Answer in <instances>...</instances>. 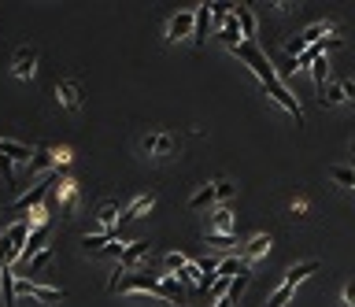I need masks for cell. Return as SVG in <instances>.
<instances>
[{
    "mask_svg": "<svg viewBox=\"0 0 355 307\" xmlns=\"http://www.w3.org/2000/svg\"><path fill=\"white\" fill-rule=\"evenodd\" d=\"M26 237H30V226H26V222H15L12 230L0 237V270L12 267V259H23Z\"/></svg>",
    "mask_w": 355,
    "mask_h": 307,
    "instance_id": "cell-1",
    "label": "cell"
},
{
    "mask_svg": "<svg viewBox=\"0 0 355 307\" xmlns=\"http://www.w3.org/2000/svg\"><path fill=\"white\" fill-rule=\"evenodd\" d=\"M237 193V185L233 182H215V185H207V189H200V193L189 200V207H207V204H222V200H230V196Z\"/></svg>",
    "mask_w": 355,
    "mask_h": 307,
    "instance_id": "cell-2",
    "label": "cell"
},
{
    "mask_svg": "<svg viewBox=\"0 0 355 307\" xmlns=\"http://www.w3.org/2000/svg\"><path fill=\"white\" fill-rule=\"evenodd\" d=\"M148 252H152V245H148V241H133V245H126V252H122V259H118V270H115V278L130 274V270L137 267L141 259L148 256ZM115 278H111V282H115Z\"/></svg>",
    "mask_w": 355,
    "mask_h": 307,
    "instance_id": "cell-3",
    "label": "cell"
},
{
    "mask_svg": "<svg viewBox=\"0 0 355 307\" xmlns=\"http://www.w3.org/2000/svg\"><path fill=\"white\" fill-rule=\"evenodd\" d=\"M34 70H38V49H34V44H23L12 59V75L26 82V78H34Z\"/></svg>",
    "mask_w": 355,
    "mask_h": 307,
    "instance_id": "cell-4",
    "label": "cell"
},
{
    "mask_svg": "<svg viewBox=\"0 0 355 307\" xmlns=\"http://www.w3.org/2000/svg\"><path fill=\"white\" fill-rule=\"evenodd\" d=\"M141 152L144 156H170V152H174V137H170L167 130H156L141 141Z\"/></svg>",
    "mask_w": 355,
    "mask_h": 307,
    "instance_id": "cell-5",
    "label": "cell"
},
{
    "mask_svg": "<svg viewBox=\"0 0 355 307\" xmlns=\"http://www.w3.org/2000/svg\"><path fill=\"white\" fill-rule=\"evenodd\" d=\"M193 26H196V12H181V15H174L170 19V26H167V41H193Z\"/></svg>",
    "mask_w": 355,
    "mask_h": 307,
    "instance_id": "cell-6",
    "label": "cell"
},
{
    "mask_svg": "<svg viewBox=\"0 0 355 307\" xmlns=\"http://www.w3.org/2000/svg\"><path fill=\"white\" fill-rule=\"evenodd\" d=\"M156 207V193H141V196H133L130 204H126V211H122V219L118 222H130V219H141L144 211H152Z\"/></svg>",
    "mask_w": 355,
    "mask_h": 307,
    "instance_id": "cell-7",
    "label": "cell"
},
{
    "mask_svg": "<svg viewBox=\"0 0 355 307\" xmlns=\"http://www.w3.org/2000/svg\"><path fill=\"white\" fill-rule=\"evenodd\" d=\"M0 293H4V307H19V282H15L12 267L0 270Z\"/></svg>",
    "mask_w": 355,
    "mask_h": 307,
    "instance_id": "cell-8",
    "label": "cell"
},
{
    "mask_svg": "<svg viewBox=\"0 0 355 307\" xmlns=\"http://www.w3.org/2000/svg\"><path fill=\"white\" fill-rule=\"evenodd\" d=\"M270 245H274V241H270V233H256V237L248 241V245H244V263H256V259H263L270 252Z\"/></svg>",
    "mask_w": 355,
    "mask_h": 307,
    "instance_id": "cell-9",
    "label": "cell"
},
{
    "mask_svg": "<svg viewBox=\"0 0 355 307\" xmlns=\"http://www.w3.org/2000/svg\"><path fill=\"white\" fill-rule=\"evenodd\" d=\"M56 96H60V104L67 107V111H78V107H81V85L78 82H60Z\"/></svg>",
    "mask_w": 355,
    "mask_h": 307,
    "instance_id": "cell-10",
    "label": "cell"
},
{
    "mask_svg": "<svg viewBox=\"0 0 355 307\" xmlns=\"http://www.w3.org/2000/svg\"><path fill=\"white\" fill-rule=\"evenodd\" d=\"M233 19L241 23L244 44H256V15H252L248 8H244V4H233Z\"/></svg>",
    "mask_w": 355,
    "mask_h": 307,
    "instance_id": "cell-11",
    "label": "cell"
},
{
    "mask_svg": "<svg viewBox=\"0 0 355 307\" xmlns=\"http://www.w3.org/2000/svg\"><path fill=\"white\" fill-rule=\"evenodd\" d=\"M344 101H355V82H337V85L326 89V96H322V104H330V107L344 104Z\"/></svg>",
    "mask_w": 355,
    "mask_h": 307,
    "instance_id": "cell-12",
    "label": "cell"
},
{
    "mask_svg": "<svg viewBox=\"0 0 355 307\" xmlns=\"http://www.w3.org/2000/svg\"><path fill=\"white\" fill-rule=\"evenodd\" d=\"M0 156L15 159V163H30V159H34V152L26 148V144H19V141H8V137H0Z\"/></svg>",
    "mask_w": 355,
    "mask_h": 307,
    "instance_id": "cell-13",
    "label": "cell"
},
{
    "mask_svg": "<svg viewBox=\"0 0 355 307\" xmlns=\"http://www.w3.org/2000/svg\"><path fill=\"white\" fill-rule=\"evenodd\" d=\"M41 248H49V226H38V230H30V237H26L23 256H26V259H34Z\"/></svg>",
    "mask_w": 355,
    "mask_h": 307,
    "instance_id": "cell-14",
    "label": "cell"
},
{
    "mask_svg": "<svg viewBox=\"0 0 355 307\" xmlns=\"http://www.w3.org/2000/svg\"><path fill=\"white\" fill-rule=\"evenodd\" d=\"M233 211L230 207H218V211L211 215V233H218V237H226V233H233Z\"/></svg>",
    "mask_w": 355,
    "mask_h": 307,
    "instance_id": "cell-15",
    "label": "cell"
},
{
    "mask_svg": "<svg viewBox=\"0 0 355 307\" xmlns=\"http://www.w3.org/2000/svg\"><path fill=\"white\" fill-rule=\"evenodd\" d=\"M118 241V230H100V233H86V248L89 252H104L107 245Z\"/></svg>",
    "mask_w": 355,
    "mask_h": 307,
    "instance_id": "cell-16",
    "label": "cell"
},
{
    "mask_svg": "<svg viewBox=\"0 0 355 307\" xmlns=\"http://www.w3.org/2000/svg\"><path fill=\"white\" fill-rule=\"evenodd\" d=\"M207 19H211V4H200L196 8V26H193V44L207 41Z\"/></svg>",
    "mask_w": 355,
    "mask_h": 307,
    "instance_id": "cell-17",
    "label": "cell"
},
{
    "mask_svg": "<svg viewBox=\"0 0 355 307\" xmlns=\"http://www.w3.org/2000/svg\"><path fill=\"white\" fill-rule=\"evenodd\" d=\"M315 270H318V259H304V263H296V267H293V270H289V274H285V282L296 289L300 282H304V278H311Z\"/></svg>",
    "mask_w": 355,
    "mask_h": 307,
    "instance_id": "cell-18",
    "label": "cell"
},
{
    "mask_svg": "<svg viewBox=\"0 0 355 307\" xmlns=\"http://www.w3.org/2000/svg\"><path fill=\"white\" fill-rule=\"evenodd\" d=\"M118 219H122V211H118V204H104L96 211V222L100 230H118Z\"/></svg>",
    "mask_w": 355,
    "mask_h": 307,
    "instance_id": "cell-19",
    "label": "cell"
},
{
    "mask_svg": "<svg viewBox=\"0 0 355 307\" xmlns=\"http://www.w3.org/2000/svg\"><path fill=\"white\" fill-rule=\"evenodd\" d=\"M326 75H330V59H315V67H311V78H315V93H318V101L326 96Z\"/></svg>",
    "mask_w": 355,
    "mask_h": 307,
    "instance_id": "cell-20",
    "label": "cell"
},
{
    "mask_svg": "<svg viewBox=\"0 0 355 307\" xmlns=\"http://www.w3.org/2000/svg\"><path fill=\"white\" fill-rule=\"evenodd\" d=\"M30 170H44V174L56 170V152H52V148H38V152H34V159H30Z\"/></svg>",
    "mask_w": 355,
    "mask_h": 307,
    "instance_id": "cell-21",
    "label": "cell"
},
{
    "mask_svg": "<svg viewBox=\"0 0 355 307\" xmlns=\"http://www.w3.org/2000/svg\"><path fill=\"white\" fill-rule=\"evenodd\" d=\"M293 293H296V289H293V285H289V282H281V285L274 289V296H270V300H267V304H263V307H285L289 300H293Z\"/></svg>",
    "mask_w": 355,
    "mask_h": 307,
    "instance_id": "cell-22",
    "label": "cell"
},
{
    "mask_svg": "<svg viewBox=\"0 0 355 307\" xmlns=\"http://www.w3.org/2000/svg\"><path fill=\"white\" fill-rule=\"evenodd\" d=\"M60 200H63V211H70L75 200H78V185L70 182V178H63V182H60Z\"/></svg>",
    "mask_w": 355,
    "mask_h": 307,
    "instance_id": "cell-23",
    "label": "cell"
},
{
    "mask_svg": "<svg viewBox=\"0 0 355 307\" xmlns=\"http://www.w3.org/2000/svg\"><path fill=\"white\" fill-rule=\"evenodd\" d=\"M163 267H167V274H181V270H185L189 267V259L185 256H181V252H167V256H163Z\"/></svg>",
    "mask_w": 355,
    "mask_h": 307,
    "instance_id": "cell-24",
    "label": "cell"
},
{
    "mask_svg": "<svg viewBox=\"0 0 355 307\" xmlns=\"http://www.w3.org/2000/svg\"><path fill=\"white\" fill-rule=\"evenodd\" d=\"M200 278H204V267H200V263H193V259H189V267H185V270H181V274H178V282H185V285L200 289Z\"/></svg>",
    "mask_w": 355,
    "mask_h": 307,
    "instance_id": "cell-25",
    "label": "cell"
},
{
    "mask_svg": "<svg viewBox=\"0 0 355 307\" xmlns=\"http://www.w3.org/2000/svg\"><path fill=\"white\" fill-rule=\"evenodd\" d=\"M330 178H333V182H341V185H352L355 189V167L337 163V167H330Z\"/></svg>",
    "mask_w": 355,
    "mask_h": 307,
    "instance_id": "cell-26",
    "label": "cell"
},
{
    "mask_svg": "<svg viewBox=\"0 0 355 307\" xmlns=\"http://www.w3.org/2000/svg\"><path fill=\"white\" fill-rule=\"evenodd\" d=\"M49 259H52V245H49V248H41L38 256L30 259V270H26V274H41V270L49 267Z\"/></svg>",
    "mask_w": 355,
    "mask_h": 307,
    "instance_id": "cell-27",
    "label": "cell"
},
{
    "mask_svg": "<svg viewBox=\"0 0 355 307\" xmlns=\"http://www.w3.org/2000/svg\"><path fill=\"white\" fill-rule=\"evenodd\" d=\"M244 289H248V270L233 278V285H230V293H226V296H230V300L237 304V300H241V293H244Z\"/></svg>",
    "mask_w": 355,
    "mask_h": 307,
    "instance_id": "cell-28",
    "label": "cell"
},
{
    "mask_svg": "<svg viewBox=\"0 0 355 307\" xmlns=\"http://www.w3.org/2000/svg\"><path fill=\"white\" fill-rule=\"evenodd\" d=\"M230 15H233V4H211V19H215L218 26L230 19Z\"/></svg>",
    "mask_w": 355,
    "mask_h": 307,
    "instance_id": "cell-29",
    "label": "cell"
},
{
    "mask_svg": "<svg viewBox=\"0 0 355 307\" xmlns=\"http://www.w3.org/2000/svg\"><path fill=\"white\" fill-rule=\"evenodd\" d=\"M207 245H215V248H233L237 241H233V233H226V237H218V233H207Z\"/></svg>",
    "mask_w": 355,
    "mask_h": 307,
    "instance_id": "cell-30",
    "label": "cell"
},
{
    "mask_svg": "<svg viewBox=\"0 0 355 307\" xmlns=\"http://www.w3.org/2000/svg\"><path fill=\"white\" fill-rule=\"evenodd\" d=\"M344 304H348V307H355V282H348V285H344Z\"/></svg>",
    "mask_w": 355,
    "mask_h": 307,
    "instance_id": "cell-31",
    "label": "cell"
},
{
    "mask_svg": "<svg viewBox=\"0 0 355 307\" xmlns=\"http://www.w3.org/2000/svg\"><path fill=\"white\" fill-rule=\"evenodd\" d=\"M307 211V200H293V215H304Z\"/></svg>",
    "mask_w": 355,
    "mask_h": 307,
    "instance_id": "cell-32",
    "label": "cell"
},
{
    "mask_svg": "<svg viewBox=\"0 0 355 307\" xmlns=\"http://www.w3.org/2000/svg\"><path fill=\"white\" fill-rule=\"evenodd\" d=\"M215 307H233V300H230V296H222V300H218Z\"/></svg>",
    "mask_w": 355,
    "mask_h": 307,
    "instance_id": "cell-33",
    "label": "cell"
}]
</instances>
